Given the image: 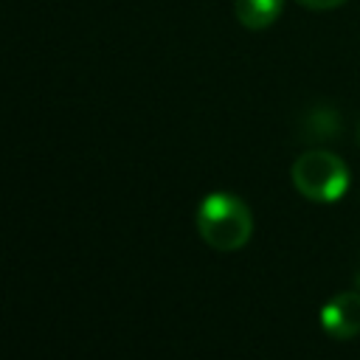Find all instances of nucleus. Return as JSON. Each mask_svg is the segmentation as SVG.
<instances>
[{
  "label": "nucleus",
  "mask_w": 360,
  "mask_h": 360,
  "mask_svg": "<svg viewBox=\"0 0 360 360\" xmlns=\"http://www.w3.org/2000/svg\"><path fill=\"white\" fill-rule=\"evenodd\" d=\"M295 3L304 6V8H309V11H329V8L343 6L346 0H295Z\"/></svg>",
  "instance_id": "nucleus-5"
},
{
  "label": "nucleus",
  "mask_w": 360,
  "mask_h": 360,
  "mask_svg": "<svg viewBox=\"0 0 360 360\" xmlns=\"http://www.w3.org/2000/svg\"><path fill=\"white\" fill-rule=\"evenodd\" d=\"M197 231L214 250H239L253 233V214L242 197L214 191L197 205Z\"/></svg>",
  "instance_id": "nucleus-1"
},
{
  "label": "nucleus",
  "mask_w": 360,
  "mask_h": 360,
  "mask_svg": "<svg viewBox=\"0 0 360 360\" xmlns=\"http://www.w3.org/2000/svg\"><path fill=\"white\" fill-rule=\"evenodd\" d=\"M321 326L335 340H352L360 335V292H338L321 309Z\"/></svg>",
  "instance_id": "nucleus-3"
},
{
  "label": "nucleus",
  "mask_w": 360,
  "mask_h": 360,
  "mask_svg": "<svg viewBox=\"0 0 360 360\" xmlns=\"http://www.w3.org/2000/svg\"><path fill=\"white\" fill-rule=\"evenodd\" d=\"M292 186L312 202H335L349 188V166L326 149H309L292 163Z\"/></svg>",
  "instance_id": "nucleus-2"
},
{
  "label": "nucleus",
  "mask_w": 360,
  "mask_h": 360,
  "mask_svg": "<svg viewBox=\"0 0 360 360\" xmlns=\"http://www.w3.org/2000/svg\"><path fill=\"white\" fill-rule=\"evenodd\" d=\"M281 8H284V0H233L236 20L250 31H262V28L273 25L278 20Z\"/></svg>",
  "instance_id": "nucleus-4"
},
{
  "label": "nucleus",
  "mask_w": 360,
  "mask_h": 360,
  "mask_svg": "<svg viewBox=\"0 0 360 360\" xmlns=\"http://www.w3.org/2000/svg\"><path fill=\"white\" fill-rule=\"evenodd\" d=\"M357 287H360V273H357Z\"/></svg>",
  "instance_id": "nucleus-7"
},
{
  "label": "nucleus",
  "mask_w": 360,
  "mask_h": 360,
  "mask_svg": "<svg viewBox=\"0 0 360 360\" xmlns=\"http://www.w3.org/2000/svg\"><path fill=\"white\" fill-rule=\"evenodd\" d=\"M357 143H360V121H357Z\"/></svg>",
  "instance_id": "nucleus-6"
}]
</instances>
